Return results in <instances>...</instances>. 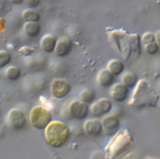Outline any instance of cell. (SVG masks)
I'll list each match as a JSON object with an SVG mask.
<instances>
[{"instance_id": "5bb4252c", "label": "cell", "mask_w": 160, "mask_h": 159, "mask_svg": "<svg viewBox=\"0 0 160 159\" xmlns=\"http://www.w3.org/2000/svg\"><path fill=\"white\" fill-rule=\"evenodd\" d=\"M57 40L54 36L51 34L43 35L40 40V47L45 53H50L55 50Z\"/></svg>"}, {"instance_id": "8fae6325", "label": "cell", "mask_w": 160, "mask_h": 159, "mask_svg": "<svg viewBox=\"0 0 160 159\" xmlns=\"http://www.w3.org/2000/svg\"><path fill=\"white\" fill-rule=\"evenodd\" d=\"M83 129L87 134L95 137L100 136L103 133L101 121L98 119L86 120L84 123Z\"/></svg>"}, {"instance_id": "9a60e30c", "label": "cell", "mask_w": 160, "mask_h": 159, "mask_svg": "<svg viewBox=\"0 0 160 159\" xmlns=\"http://www.w3.org/2000/svg\"><path fill=\"white\" fill-rule=\"evenodd\" d=\"M97 80L101 87L106 88L113 84L114 77L107 69H102L99 72L97 75Z\"/></svg>"}, {"instance_id": "8992f818", "label": "cell", "mask_w": 160, "mask_h": 159, "mask_svg": "<svg viewBox=\"0 0 160 159\" xmlns=\"http://www.w3.org/2000/svg\"><path fill=\"white\" fill-rule=\"evenodd\" d=\"M6 122L11 128L19 130L25 126L26 118L22 111L17 108H12L8 112Z\"/></svg>"}, {"instance_id": "ffe728a7", "label": "cell", "mask_w": 160, "mask_h": 159, "mask_svg": "<svg viewBox=\"0 0 160 159\" xmlns=\"http://www.w3.org/2000/svg\"><path fill=\"white\" fill-rule=\"evenodd\" d=\"M6 76L8 79L11 80H16L20 78L21 75V71L16 66L8 67L5 72Z\"/></svg>"}, {"instance_id": "30bf717a", "label": "cell", "mask_w": 160, "mask_h": 159, "mask_svg": "<svg viewBox=\"0 0 160 159\" xmlns=\"http://www.w3.org/2000/svg\"><path fill=\"white\" fill-rule=\"evenodd\" d=\"M103 133L108 136L115 135L119 131L120 121L118 117L114 115H108L103 118L101 121Z\"/></svg>"}, {"instance_id": "7a4b0ae2", "label": "cell", "mask_w": 160, "mask_h": 159, "mask_svg": "<svg viewBox=\"0 0 160 159\" xmlns=\"http://www.w3.org/2000/svg\"><path fill=\"white\" fill-rule=\"evenodd\" d=\"M159 99V96L156 90L145 80L138 82L128 102L131 107L141 109L146 107H156Z\"/></svg>"}, {"instance_id": "4dcf8cb0", "label": "cell", "mask_w": 160, "mask_h": 159, "mask_svg": "<svg viewBox=\"0 0 160 159\" xmlns=\"http://www.w3.org/2000/svg\"><path fill=\"white\" fill-rule=\"evenodd\" d=\"M11 2L13 4H21L23 1L21 0H18V1H11Z\"/></svg>"}, {"instance_id": "44dd1931", "label": "cell", "mask_w": 160, "mask_h": 159, "mask_svg": "<svg viewBox=\"0 0 160 159\" xmlns=\"http://www.w3.org/2000/svg\"><path fill=\"white\" fill-rule=\"evenodd\" d=\"M95 98V93L94 92L89 89H86L82 90L80 93V99L81 101L89 104L93 102Z\"/></svg>"}, {"instance_id": "3957f363", "label": "cell", "mask_w": 160, "mask_h": 159, "mask_svg": "<svg viewBox=\"0 0 160 159\" xmlns=\"http://www.w3.org/2000/svg\"><path fill=\"white\" fill-rule=\"evenodd\" d=\"M44 138L47 143L51 147L62 148L69 143L71 132L65 123L54 120L44 129Z\"/></svg>"}, {"instance_id": "7c38bea8", "label": "cell", "mask_w": 160, "mask_h": 159, "mask_svg": "<svg viewBox=\"0 0 160 159\" xmlns=\"http://www.w3.org/2000/svg\"><path fill=\"white\" fill-rule=\"evenodd\" d=\"M72 48V41L69 38L63 36L57 40L54 52L58 57H64L71 53Z\"/></svg>"}, {"instance_id": "5b68a950", "label": "cell", "mask_w": 160, "mask_h": 159, "mask_svg": "<svg viewBox=\"0 0 160 159\" xmlns=\"http://www.w3.org/2000/svg\"><path fill=\"white\" fill-rule=\"evenodd\" d=\"M29 121L32 126L37 129H45L52 121L51 111L42 106H36L29 113Z\"/></svg>"}, {"instance_id": "ac0fdd59", "label": "cell", "mask_w": 160, "mask_h": 159, "mask_svg": "<svg viewBox=\"0 0 160 159\" xmlns=\"http://www.w3.org/2000/svg\"><path fill=\"white\" fill-rule=\"evenodd\" d=\"M22 18L23 20L27 22H38L41 16L39 13L34 9L28 8L24 9L22 13Z\"/></svg>"}, {"instance_id": "603a6c76", "label": "cell", "mask_w": 160, "mask_h": 159, "mask_svg": "<svg viewBox=\"0 0 160 159\" xmlns=\"http://www.w3.org/2000/svg\"><path fill=\"white\" fill-rule=\"evenodd\" d=\"M144 50L145 52L149 54V55H154L156 54L158 50H159V47L158 45L156 43V42H152L147 45H144Z\"/></svg>"}, {"instance_id": "d6986e66", "label": "cell", "mask_w": 160, "mask_h": 159, "mask_svg": "<svg viewBox=\"0 0 160 159\" xmlns=\"http://www.w3.org/2000/svg\"><path fill=\"white\" fill-rule=\"evenodd\" d=\"M122 84L128 88L135 87L138 83L137 76L132 72H126L121 77Z\"/></svg>"}, {"instance_id": "83f0119b", "label": "cell", "mask_w": 160, "mask_h": 159, "mask_svg": "<svg viewBox=\"0 0 160 159\" xmlns=\"http://www.w3.org/2000/svg\"><path fill=\"white\" fill-rule=\"evenodd\" d=\"M40 2L41 1L39 0H30V1H27V4L30 8H36L39 4Z\"/></svg>"}, {"instance_id": "484cf974", "label": "cell", "mask_w": 160, "mask_h": 159, "mask_svg": "<svg viewBox=\"0 0 160 159\" xmlns=\"http://www.w3.org/2000/svg\"><path fill=\"white\" fill-rule=\"evenodd\" d=\"M90 159H108L105 153L101 151H96L91 156Z\"/></svg>"}, {"instance_id": "2e32d148", "label": "cell", "mask_w": 160, "mask_h": 159, "mask_svg": "<svg viewBox=\"0 0 160 159\" xmlns=\"http://www.w3.org/2000/svg\"><path fill=\"white\" fill-rule=\"evenodd\" d=\"M107 70L113 75H119L123 72L124 65L122 62L119 60L112 59L108 62Z\"/></svg>"}, {"instance_id": "52a82bcc", "label": "cell", "mask_w": 160, "mask_h": 159, "mask_svg": "<svg viewBox=\"0 0 160 159\" xmlns=\"http://www.w3.org/2000/svg\"><path fill=\"white\" fill-rule=\"evenodd\" d=\"M71 90V85L64 79L61 78L54 79L51 84V92L57 99H62L69 94Z\"/></svg>"}, {"instance_id": "4fadbf2b", "label": "cell", "mask_w": 160, "mask_h": 159, "mask_svg": "<svg viewBox=\"0 0 160 159\" xmlns=\"http://www.w3.org/2000/svg\"><path fill=\"white\" fill-rule=\"evenodd\" d=\"M129 89L122 83L115 84L111 90V96L116 102H124L128 97Z\"/></svg>"}, {"instance_id": "d4e9b609", "label": "cell", "mask_w": 160, "mask_h": 159, "mask_svg": "<svg viewBox=\"0 0 160 159\" xmlns=\"http://www.w3.org/2000/svg\"><path fill=\"white\" fill-rule=\"evenodd\" d=\"M34 50L32 47H30L28 46L22 47L19 50V53H21V55H22L23 56H25V57L30 56L31 55H32L34 53Z\"/></svg>"}, {"instance_id": "4316f807", "label": "cell", "mask_w": 160, "mask_h": 159, "mask_svg": "<svg viewBox=\"0 0 160 159\" xmlns=\"http://www.w3.org/2000/svg\"><path fill=\"white\" fill-rule=\"evenodd\" d=\"M6 21L3 18H0V33H4L6 30Z\"/></svg>"}, {"instance_id": "277c9868", "label": "cell", "mask_w": 160, "mask_h": 159, "mask_svg": "<svg viewBox=\"0 0 160 159\" xmlns=\"http://www.w3.org/2000/svg\"><path fill=\"white\" fill-rule=\"evenodd\" d=\"M134 143L133 138L128 129L118 131L105 148L108 159H118L128 152Z\"/></svg>"}, {"instance_id": "e0dca14e", "label": "cell", "mask_w": 160, "mask_h": 159, "mask_svg": "<svg viewBox=\"0 0 160 159\" xmlns=\"http://www.w3.org/2000/svg\"><path fill=\"white\" fill-rule=\"evenodd\" d=\"M25 33L30 37L37 36L41 31V26L37 22H27L23 25Z\"/></svg>"}, {"instance_id": "6da1fadb", "label": "cell", "mask_w": 160, "mask_h": 159, "mask_svg": "<svg viewBox=\"0 0 160 159\" xmlns=\"http://www.w3.org/2000/svg\"><path fill=\"white\" fill-rule=\"evenodd\" d=\"M108 38L124 60L139 56L141 38L138 34H129L122 29L114 30L109 32Z\"/></svg>"}, {"instance_id": "cb8c5ba5", "label": "cell", "mask_w": 160, "mask_h": 159, "mask_svg": "<svg viewBox=\"0 0 160 159\" xmlns=\"http://www.w3.org/2000/svg\"><path fill=\"white\" fill-rule=\"evenodd\" d=\"M141 40L144 45H147V44L154 42L155 41L154 34L151 32H146L142 35V37L141 38Z\"/></svg>"}, {"instance_id": "7402d4cb", "label": "cell", "mask_w": 160, "mask_h": 159, "mask_svg": "<svg viewBox=\"0 0 160 159\" xmlns=\"http://www.w3.org/2000/svg\"><path fill=\"white\" fill-rule=\"evenodd\" d=\"M11 60V54L6 50H0V69H2L10 63Z\"/></svg>"}, {"instance_id": "ba28073f", "label": "cell", "mask_w": 160, "mask_h": 159, "mask_svg": "<svg viewBox=\"0 0 160 159\" xmlns=\"http://www.w3.org/2000/svg\"><path fill=\"white\" fill-rule=\"evenodd\" d=\"M112 108V103L109 99L101 98L94 102L90 107V111L95 117H100L109 113Z\"/></svg>"}, {"instance_id": "9c48e42d", "label": "cell", "mask_w": 160, "mask_h": 159, "mask_svg": "<svg viewBox=\"0 0 160 159\" xmlns=\"http://www.w3.org/2000/svg\"><path fill=\"white\" fill-rule=\"evenodd\" d=\"M69 112L71 116L77 119L86 118L89 112V108L87 104L78 100L72 101L69 105Z\"/></svg>"}, {"instance_id": "f1b7e54d", "label": "cell", "mask_w": 160, "mask_h": 159, "mask_svg": "<svg viewBox=\"0 0 160 159\" xmlns=\"http://www.w3.org/2000/svg\"><path fill=\"white\" fill-rule=\"evenodd\" d=\"M155 42L158 45L159 48H160V30L157 31L154 34Z\"/></svg>"}, {"instance_id": "f546056e", "label": "cell", "mask_w": 160, "mask_h": 159, "mask_svg": "<svg viewBox=\"0 0 160 159\" xmlns=\"http://www.w3.org/2000/svg\"><path fill=\"white\" fill-rule=\"evenodd\" d=\"M6 2L4 1H0V11L4 8Z\"/></svg>"}]
</instances>
